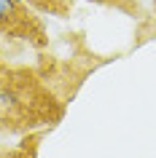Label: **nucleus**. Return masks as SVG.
I'll return each instance as SVG.
<instances>
[{
  "label": "nucleus",
  "mask_w": 156,
  "mask_h": 158,
  "mask_svg": "<svg viewBox=\"0 0 156 158\" xmlns=\"http://www.w3.org/2000/svg\"><path fill=\"white\" fill-rule=\"evenodd\" d=\"M94 3H102V6H113V8L129 11V14H135V11H137V0H94Z\"/></svg>",
  "instance_id": "obj_3"
},
{
  "label": "nucleus",
  "mask_w": 156,
  "mask_h": 158,
  "mask_svg": "<svg viewBox=\"0 0 156 158\" xmlns=\"http://www.w3.org/2000/svg\"><path fill=\"white\" fill-rule=\"evenodd\" d=\"M27 6L41 14H51V16H65L70 11V0H27Z\"/></svg>",
  "instance_id": "obj_2"
},
{
  "label": "nucleus",
  "mask_w": 156,
  "mask_h": 158,
  "mask_svg": "<svg viewBox=\"0 0 156 158\" xmlns=\"http://www.w3.org/2000/svg\"><path fill=\"white\" fill-rule=\"evenodd\" d=\"M0 35L27 40L35 48L46 46L43 22L33 14V8H27V3H19V0H0Z\"/></svg>",
  "instance_id": "obj_1"
}]
</instances>
